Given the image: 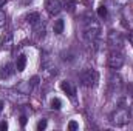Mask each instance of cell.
<instances>
[{
  "label": "cell",
  "mask_w": 133,
  "mask_h": 131,
  "mask_svg": "<svg viewBox=\"0 0 133 131\" xmlns=\"http://www.w3.org/2000/svg\"><path fill=\"white\" fill-rule=\"evenodd\" d=\"M99 34H101L99 22H98L95 17L87 16V17L84 19V39H85L88 43H91V45H95V46L98 48L96 43H99Z\"/></svg>",
  "instance_id": "6da1fadb"
},
{
  "label": "cell",
  "mask_w": 133,
  "mask_h": 131,
  "mask_svg": "<svg viewBox=\"0 0 133 131\" xmlns=\"http://www.w3.org/2000/svg\"><path fill=\"white\" fill-rule=\"evenodd\" d=\"M99 82V72L96 69H85L82 74H81V83L87 88H91V86H96Z\"/></svg>",
  "instance_id": "7a4b0ae2"
},
{
  "label": "cell",
  "mask_w": 133,
  "mask_h": 131,
  "mask_svg": "<svg viewBox=\"0 0 133 131\" xmlns=\"http://www.w3.org/2000/svg\"><path fill=\"white\" fill-rule=\"evenodd\" d=\"M129 119H130V114H129V111H127L125 108L116 110V111L113 113V116H111V122H113L115 125H118V127L125 125V123L129 122Z\"/></svg>",
  "instance_id": "3957f363"
},
{
  "label": "cell",
  "mask_w": 133,
  "mask_h": 131,
  "mask_svg": "<svg viewBox=\"0 0 133 131\" xmlns=\"http://www.w3.org/2000/svg\"><path fill=\"white\" fill-rule=\"evenodd\" d=\"M107 65L110 66L111 69H119L121 66L124 65V56H122L119 51H113V53L108 56Z\"/></svg>",
  "instance_id": "277c9868"
},
{
  "label": "cell",
  "mask_w": 133,
  "mask_h": 131,
  "mask_svg": "<svg viewBox=\"0 0 133 131\" xmlns=\"http://www.w3.org/2000/svg\"><path fill=\"white\" fill-rule=\"evenodd\" d=\"M45 8H46L48 14L57 16L62 11V3H61V0H46L45 2Z\"/></svg>",
  "instance_id": "5b68a950"
},
{
  "label": "cell",
  "mask_w": 133,
  "mask_h": 131,
  "mask_svg": "<svg viewBox=\"0 0 133 131\" xmlns=\"http://www.w3.org/2000/svg\"><path fill=\"white\" fill-rule=\"evenodd\" d=\"M108 45H110L111 48L119 49V48L122 46V35H121V33H118V31H110V33H108Z\"/></svg>",
  "instance_id": "8992f818"
},
{
  "label": "cell",
  "mask_w": 133,
  "mask_h": 131,
  "mask_svg": "<svg viewBox=\"0 0 133 131\" xmlns=\"http://www.w3.org/2000/svg\"><path fill=\"white\" fill-rule=\"evenodd\" d=\"M16 66H12L11 63H6V65H2L0 66V79L2 80H6V79H9L12 74H14V69Z\"/></svg>",
  "instance_id": "52a82bcc"
},
{
  "label": "cell",
  "mask_w": 133,
  "mask_h": 131,
  "mask_svg": "<svg viewBox=\"0 0 133 131\" xmlns=\"http://www.w3.org/2000/svg\"><path fill=\"white\" fill-rule=\"evenodd\" d=\"M61 88H62V91L65 93L68 97H74L76 96V86L71 83V82H68V80H64V82H61Z\"/></svg>",
  "instance_id": "ba28073f"
},
{
  "label": "cell",
  "mask_w": 133,
  "mask_h": 131,
  "mask_svg": "<svg viewBox=\"0 0 133 131\" xmlns=\"http://www.w3.org/2000/svg\"><path fill=\"white\" fill-rule=\"evenodd\" d=\"M25 66H26V56L20 54V56L17 57V62H16V69H17V71H23Z\"/></svg>",
  "instance_id": "9c48e42d"
},
{
  "label": "cell",
  "mask_w": 133,
  "mask_h": 131,
  "mask_svg": "<svg viewBox=\"0 0 133 131\" xmlns=\"http://www.w3.org/2000/svg\"><path fill=\"white\" fill-rule=\"evenodd\" d=\"M26 20H28V23L30 25H37L39 22H40V14L39 12H30L28 16H26Z\"/></svg>",
  "instance_id": "30bf717a"
},
{
  "label": "cell",
  "mask_w": 133,
  "mask_h": 131,
  "mask_svg": "<svg viewBox=\"0 0 133 131\" xmlns=\"http://www.w3.org/2000/svg\"><path fill=\"white\" fill-rule=\"evenodd\" d=\"M11 45H12V35L9 33H6L3 35V40H2V46H3V49H9L11 48Z\"/></svg>",
  "instance_id": "8fae6325"
},
{
  "label": "cell",
  "mask_w": 133,
  "mask_h": 131,
  "mask_svg": "<svg viewBox=\"0 0 133 131\" xmlns=\"http://www.w3.org/2000/svg\"><path fill=\"white\" fill-rule=\"evenodd\" d=\"M64 28H65V22L62 20V19H59V20H56L54 22V34H62L64 33Z\"/></svg>",
  "instance_id": "7c38bea8"
},
{
  "label": "cell",
  "mask_w": 133,
  "mask_h": 131,
  "mask_svg": "<svg viewBox=\"0 0 133 131\" xmlns=\"http://www.w3.org/2000/svg\"><path fill=\"white\" fill-rule=\"evenodd\" d=\"M64 5H65V9L68 12H73L76 5H77V0H64Z\"/></svg>",
  "instance_id": "4fadbf2b"
},
{
  "label": "cell",
  "mask_w": 133,
  "mask_h": 131,
  "mask_svg": "<svg viewBox=\"0 0 133 131\" xmlns=\"http://www.w3.org/2000/svg\"><path fill=\"white\" fill-rule=\"evenodd\" d=\"M51 108H53V110H61V108H62V100L59 97L51 99Z\"/></svg>",
  "instance_id": "5bb4252c"
},
{
  "label": "cell",
  "mask_w": 133,
  "mask_h": 131,
  "mask_svg": "<svg viewBox=\"0 0 133 131\" xmlns=\"http://www.w3.org/2000/svg\"><path fill=\"white\" fill-rule=\"evenodd\" d=\"M110 85L113 86V90H116V88H119L121 86V79L116 76V77H111V82H110Z\"/></svg>",
  "instance_id": "9a60e30c"
},
{
  "label": "cell",
  "mask_w": 133,
  "mask_h": 131,
  "mask_svg": "<svg viewBox=\"0 0 133 131\" xmlns=\"http://www.w3.org/2000/svg\"><path fill=\"white\" fill-rule=\"evenodd\" d=\"M70 131H74V130H79V123L76 122V120H71V122H68V127H66Z\"/></svg>",
  "instance_id": "2e32d148"
},
{
  "label": "cell",
  "mask_w": 133,
  "mask_h": 131,
  "mask_svg": "<svg viewBox=\"0 0 133 131\" xmlns=\"http://www.w3.org/2000/svg\"><path fill=\"white\" fill-rule=\"evenodd\" d=\"M98 16L99 17H107V8L104 5H101L99 8H98Z\"/></svg>",
  "instance_id": "e0dca14e"
},
{
  "label": "cell",
  "mask_w": 133,
  "mask_h": 131,
  "mask_svg": "<svg viewBox=\"0 0 133 131\" xmlns=\"http://www.w3.org/2000/svg\"><path fill=\"white\" fill-rule=\"evenodd\" d=\"M5 22H6V14H5V11L0 9V26H3Z\"/></svg>",
  "instance_id": "ac0fdd59"
},
{
  "label": "cell",
  "mask_w": 133,
  "mask_h": 131,
  "mask_svg": "<svg viewBox=\"0 0 133 131\" xmlns=\"http://www.w3.org/2000/svg\"><path fill=\"white\" fill-rule=\"evenodd\" d=\"M45 128H46V120H40V122L37 123V130L42 131V130H45Z\"/></svg>",
  "instance_id": "d6986e66"
},
{
  "label": "cell",
  "mask_w": 133,
  "mask_h": 131,
  "mask_svg": "<svg viewBox=\"0 0 133 131\" xmlns=\"http://www.w3.org/2000/svg\"><path fill=\"white\" fill-rule=\"evenodd\" d=\"M6 128H8V123H6L5 120H2V122H0V131L6 130Z\"/></svg>",
  "instance_id": "ffe728a7"
},
{
  "label": "cell",
  "mask_w": 133,
  "mask_h": 131,
  "mask_svg": "<svg viewBox=\"0 0 133 131\" xmlns=\"http://www.w3.org/2000/svg\"><path fill=\"white\" fill-rule=\"evenodd\" d=\"M20 125H22V127L26 125V116H20Z\"/></svg>",
  "instance_id": "44dd1931"
},
{
  "label": "cell",
  "mask_w": 133,
  "mask_h": 131,
  "mask_svg": "<svg viewBox=\"0 0 133 131\" xmlns=\"http://www.w3.org/2000/svg\"><path fill=\"white\" fill-rule=\"evenodd\" d=\"M129 40H130V43L133 45V31H132L130 34H129Z\"/></svg>",
  "instance_id": "7402d4cb"
},
{
  "label": "cell",
  "mask_w": 133,
  "mask_h": 131,
  "mask_svg": "<svg viewBox=\"0 0 133 131\" xmlns=\"http://www.w3.org/2000/svg\"><path fill=\"white\" fill-rule=\"evenodd\" d=\"M6 2H8V0H0V6H3V5H5Z\"/></svg>",
  "instance_id": "603a6c76"
},
{
  "label": "cell",
  "mask_w": 133,
  "mask_h": 131,
  "mask_svg": "<svg viewBox=\"0 0 133 131\" xmlns=\"http://www.w3.org/2000/svg\"><path fill=\"white\" fill-rule=\"evenodd\" d=\"M2 108H3V102L0 100V111H2Z\"/></svg>",
  "instance_id": "cb8c5ba5"
}]
</instances>
